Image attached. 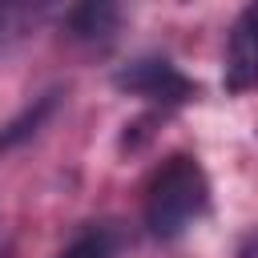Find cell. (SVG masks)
I'll list each match as a JSON object with an SVG mask.
<instances>
[{"label": "cell", "instance_id": "6da1fadb", "mask_svg": "<svg viewBox=\"0 0 258 258\" xmlns=\"http://www.w3.org/2000/svg\"><path fill=\"white\" fill-rule=\"evenodd\" d=\"M206 206L210 185L194 157H169L145 185V226L153 238H177Z\"/></svg>", "mask_w": 258, "mask_h": 258}, {"label": "cell", "instance_id": "7a4b0ae2", "mask_svg": "<svg viewBox=\"0 0 258 258\" xmlns=\"http://www.w3.org/2000/svg\"><path fill=\"white\" fill-rule=\"evenodd\" d=\"M113 85L121 93H129V97H145V101H161V105H181V101H189L198 93V85L181 69H173L169 60H161V56L133 60L129 69H121L113 77Z\"/></svg>", "mask_w": 258, "mask_h": 258}, {"label": "cell", "instance_id": "3957f363", "mask_svg": "<svg viewBox=\"0 0 258 258\" xmlns=\"http://www.w3.org/2000/svg\"><path fill=\"white\" fill-rule=\"evenodd\" d=\"M258 89V4H246L234 20L226 48V93Z\"/></svg>", "mask_w": 258, "mask_h": 258}, {"label": "cell", "instance_id": "277c9868", "mask_svg": "<svg viewBox=\"0 0 258 258\" xmlns=\"http://www.w3.org/2000/svg\"><path fill=\"white\" fill-rule=\"evenodd\" d=\"M113 24H117V8H113V4H77V8L69 12V28H73V36H81V40L105 36V32H113Z\"/></svg>", "mask_w": 258, "mask_h": 258}, {"label": "cell", "instance_id": "5b68a950", "mask_svg": "<svg viewBox=\"0 0 258 258\" xmlns=\"http://www.w3.org/2000/svg\"><path fill=\"white\" fill-rule=\"evenodd\" d=\"M52 105H56V93H44V97H40L36 105H28L16 121H8V125L0 129V149H12V145H16V141H24L28 133H36V125L52 113Z\"/></svg>", "mask_w": 258, "mask_h": 258}, {"label": "cell", "instance_id": "8992f818", "mask_svg": "<svg viewBox=\"0 0 258 258\" xmlns=\"http://www.w3.org/2000/svg\"><path fill=\"white\" fill-rule=\"evenodd\" d=\"M60 258H109V234H101V230H89V234H81Z\"/></svg>", "mask_w": 258, "mask_h": 258}]
</instances>
